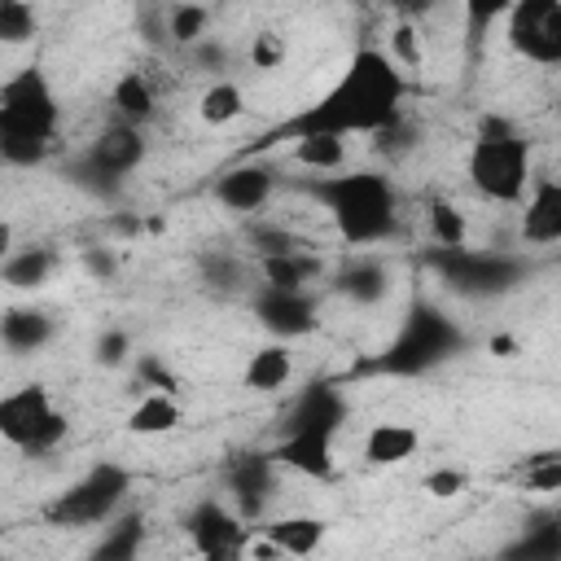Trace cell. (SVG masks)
Instances as JSON below:
<instances>
[{"mask_svg": "<svg viewBox=\"0 0 561 561\" xmlns=\"http://www.w3.org/2000/svg\"><path fill=\"white\" fill-rule=\"evenodd\" d=\"M408 101V70L386 48H359L337 83L289 123L294 131H337V136H373L390 118L403 114Z\"/></svg>", "mask_w": 561, "mask_h": 561, "instance_id": "6da1fadb", "label": "cell"}, {"mask_svg": "<svg viewBox=\"0 0 561 561\" xmlns=\"http://www.w3.org/2000/svg\"><path fill=\"white\" fill-rule=\"evenodd\" d=\"M311 193L324 202V210L346 245H377L399 224V193H394L390 175H381V171H346L342 167L333 175H320Z\"/></svg>", "mask_w": 561, "mask_h": 561, "instance_id": "7a4b0ae2", "label": "cell"}, {"mask_svg": "<svg viewBox=\"0 0 561 561\" xmlns=\"http://www.w3.org/2000/svg\"><path fill=\"white\" fill-rule=\"evenodd\" d=\"M465 175L478 197H486L495 206H522V197L530 188V140L508 118H482V127L469 145Z\"/></svg>", "mask_w": 561, "mask_h": 561, "instance_id": "3957f363", "label": "cell"}, {"mask_svg": "<svg viewBox=\"0 0 561 561\" xmlns=\"http://www.w3.org/2000/svg\"><path fill=\"white\" fill-rule=\"evenodd\" d=\"M460 342H465V337H460L456 320H451L443 307L416 302V307L403 316L394 342L386 346L381 368H386V373H399V377H416V373H430V368L447 364V359L460 351Z\"/></svg>", "mask_w": 561, "mask_h": 561, "instance_id": "277c9868", "label": "cell"}, {"mask_svg": "<svg viewBox=\"0 0 561 561\" xmlns=\"http://www.w3.org/2000/svg\"><path fill=\"white\" fill-rule=\"evenodd\" d=\"M131 495V473L114 460H101L92 469H83L48 508L44 517L53 526H79V530H101L110 517H118L127 508Z\"/></svg>", "mask_w": 561, "mask_h": 561, "instance_id": "5b68a950", "label": "cell"}, {"mask_svg": "<svg viewBox=\"0 0 561 561\" xmlns=\"http://www.w3.org/2000/svg\"><path fill=\"white\" fill-rule=\"evenodd\" d=\"M70 416L57 408L53 390L31 381L0 399V438L22 456H48L66 443Z\"/></svg>", "mask_w": 561, "mask_h": 561, "instance_id": "8992f818", "label": "cell"}, {"mask_svg": "<svg viewBox=\"0 0 561 561\" xmlns=\"http://www.w3.org/2000/svg\"><path fill=\"white\" fill-rule=\"evenodd\" d=\"M57 123H61V105H57V92H53L44 70L26 66V70L4 79V88H0V136L57 140Z\"/></svg>", "mask_w": 561, "mask_h": 561, "instance_id": "52a82bcc", "label": "cell"}, {"mask_svg": "<svg viewBox=\"0 0 561 561\" xmlns=\"http://www.w3.org/2000/svg\"><path fill=\"white\" fill-rule=\"evenodd\" d=\"M145 162V127H131V123H110L105 131H96V140L83 149L79 158V184L92 188V193H118V184Z\"/></svg>", "mask_w": 561, "mask_h": 561, "instance_id": "ba28073f", "label": "cell"}, {"mask_svg": "<svg viewBox=\"0 0 561 561\" xmlns=\"http://www.w3.org/2000/svg\"><path fill=\"white\" fill-rule=\"evenodd\" d=\"M438 272L443 280L465 294V298H495L504 289H513L522 280V259L517 254H504V250H438Z\"/></svg>", "mask_w": 561, "mask_h": 561, "instance_id": "9c48e42d", "label": "cell"}, {"mask_svg": "<svg viewBox=\"0 0 561 561\" xmlns=\"http://www.w3.org/2000/svg\"><path fill=\"white\" fill-rule=\"evenodd\" d=\"M504 39L535 66H561V0H513Z\"/></svg>", "mask_w": 561, "mask_h": 561, "instance_id": "30bf717a", "label": "cell"}, {"mask_svg": "<svg viewBox=\"0 0 561 561\" xmlns=\"http://www.w3.org/2000/svg\"><path fill=\"white\" fill-rule=\"evenodd\" d=\"M276 478H280V460L272 451H241L232 465H228V495H232V508L254 526V522H267L272 513V500H276Z\"/></svg>", "mask_w": 561, "mask_h": 561, "instance_id": "8fae6325", "label": "cell"}, {"mask_svg": "<svg viewBox=\"0 0 561 561\" xmlns=\"http://www.w3.org/2000/svg\"><path fill=\"white\" fill-rule=\"evenodd\" d=\"M245 526H250V522H245L232 504H219V500H202V504L184 517V530H188L193 552H197V557H210V561H219V557H241V552H245V539H250Z\"/></svg>", "mask_w": 561, "mask_h": 561, "instance_id": "7c38bea8", "label": "cell"}, {"mask_svg": "<svg viewBox=\"0 0 561 561\" xmlns=\"http://www.w3.org/2000/svg\"><path fill=\"white\" fill-rule=\"evenodd\" d=\"M254 316L272 337H285V342L316 329V302L307 289H267L263 285L254 298Z\"/></svg>", "mask_w": 561, "mask_h": 561, "instance_id": "4fadbf2b", "label": "cell"}, {"mask_svg": "<svg viewBox=\"0 0 561 561\" xmlns=\"http://www.w3.org/2000/svg\"><path fill=\"white\" fill-rule=\"evenodd\" d=\"M272 193H276V175H272V167H263V162L228 167V171L215 180V202L228 206V210H237V215L263 210V206L272 202Z\"/></svg>", "mask_w": 561, "mask_h": 561, "instance_id": "5bb4252c", "label": "cell"}, {"mask_svg": "<svg viewBox=\"0 0 561 561\" xmlns=\"http://www.w3.org/2000/svg\"><path fill=\"white\" fill-rule=\"evenodd\" d=\"M333 438L324 430H285L280 443L272 447V456L280 460V469H294L302 478H333L337 460H333Z\"/></svg>", "mask_w": 561, "mask_h": 561, "instance_id": "9a60e30c", "label": "cell"}, {"mask_svg": "<svg viewBox=\"0 0 561 561\" xmlns=\"http://www.w3.org/2000/svg\"><path fill=\"white\" fill-rule=\"evenodd\" d=\"M522 241L526 245H557L561 241V180H530L522 197Z\"/></svg>", "mask_w": 561, "mask_h": 561, "instance_id": "2e32d148", "label": "cell"}, {"mask_svg": "<svg viewBox=\"0 0 561 561\" xmlns=\"http://www.w3.org/2000/svg\"><path fill=\"white\" fill-rule=\"evenodd\" d=\"M351 403L337 386L329 381H311L294 403H289V416H285V430H324V434H337L342 421H346Z\"/></svg>", "mask_w": 561, "mask_h": 561, "instance_id": "e0dca14e", "label": "cell"}, {"mask_svg": "<svg viewBox=\"0 0 561 561\" xmlns=\"http://www.w3.org/2000/svg\"><path fill=\"white\" fill-rule=\"evenodd\" d=\"M416 451H421V430L408 421H373L364 430V443H359V456L373 469H399Z\"/></svg>", "mask_w": 561, "mask_h": 561, "instance_id": "ac0fdd59", "label": "cell"}, {"mask_svg": "<svg viewBox=\"0 0 561 561\" xmlns=\"http://www.w3.org/2000/svg\"><path fill=\"white\" fill-rule=\"evenodd\" d=\"M294 377H298V359H294L285 337H272V342L254 346L245 368H241V381L254 394H280L285 386H294Z\"/></svg>", "mask_w": 561, "mask_h": 561, "instance_id": "d6986e66", "label": "cell"}, {"mask_svg": "<svg viewBox=\"0 0 561 561\" xmlns=\"http://www.w3.org/2000/svg\"><path fill=\"white\" fill-rule=\"evenodd\" d=\"M333 289L355 307H377L390 294V267L377 254H351L333 272Z\"/></svg>", "mask_w": 561, "mask_h": 561, "instance_id": "ffe728a7", "label": "cell"}, {"mask_svg": "<svg viewBox=\"0 0 561 561\" xmlns=\"http://www.w3.org/2000/svg\"><path fill=\"white\" fill-rule=\"evenodd\" d=\"M53 337H57V320L44 307H9L0 320V342L9 355H35L53 346Z\"/></svg>", "mask_w": 561, "mask_h": 561, "instance_id": "44dd1931", "label": "cell"}, {"mask_svg": "<svg viewBox=\"0 0 561 561\" xmlns=\"http://www.w3.org/2000/svg\"><path fill=\"white\" fill-rule=\"evenodd\" d=\"M110 110L118 123H131V127H149L158 118V88L145 70H123L110 88Z\"/></svg>", "mask_w": 561, "mask_h": 561, "instance_id": "7402d4cb", "label": "cell"}, {"mask_svg": "<svg viewBox=\"0 0 561 561\" xmlns=\"http://www.w3.org/2000/svg\"><path fill=\"white\" fill-rule=\"evenodd\" d=\"M180 421H184V403L175 399V390H145L127 408V434L136 438H162L180 430Z\"/></svg>", "mask_w": 561, "mask_h": 561, "instance_id": "603a6c76", "label": "cell"}, {"mask_svg": "<svg viewBox=\"0 0 561 561\" xmlns=\"http://www.w3.org/2000/svg\"><path fill=\"white\" fill-rule=\"evenodd\" d=\"M263 530L280 543L285 557H311L329 539V522L316 513H280V517H267Z\"/></svg>", "mask_w": 561, "mask_h": 561, "instance_id": "cb8c5ba5", "label": "cell"}, {"mask_svg": "<svg viewBox=\"0 0 561 561\" xmlns=\"http://www.w3.org/2000/svg\"><path fill=\"white\" fill-rule=\"evenodd\" d=\"M57 263H61V259H57L53 245H13V250L4 254V263H0V276H4V285H13V289H39V285L53 280Z\"/></svg>", "mask_w": 561, "mask_h": 561, "instance_id": "d4e9b609", "label": "cell"}, {"mask_svg": "<svg viewBox=\"0 0 561 561\" xmlns=\"http://www.w3.org/2000/svg\"><path fill=\"white\" fill-rule=\"evenodd\" d=\"M289 140H294L289 145L294 162L307 167V171H316V175H333L351 158L346 153V136H337V131H294Z\"/></svg>", "mask_w": 561, "mask_h": 561, "instance_id": "484cf974", "label": "cell"}, {"mask_svg": "<svg viewBox=\"0 0 561 561\" xmlns=\"http://www.w3.org/2000/svg\"><path fill=\"white\" fill-rule=\"evenodd\" d=\"M140 543H145V517L123 508L118 517H110L101 526V539L92 543V557L96 561H131L140 552Z\"/></svg>", "mask_w": 561, "mask_h": 561, "instance_id": "4316f807", "label": "cell"}, {"mask_svg": "<svg viewBox=\"0 0 561 561\" xmlns=\"http://www.w3.org/2000/svg\"><path fill=\"white\" fill-rule=\"evenodd\" d=\"M254 272H259V267H250V259H241V254H232V250H210V254H202V280H206L210 294H224V298L245 294L250 280H254Z\"/></svg>", "mask_w": 561, "mask_h": 561, "instance_id": "83f0119b", "label": "cell"}, {"mask_svg": "<svg viewBox=\"0 0 561 561\" xmlns=\"http://www.w3.org/2000/svg\"><path fill=\"white\" fill-rule=\"evenodd\" d=\"M254 267H259V280H263L267 289H307V285L320 276V259H311L307 250L254 259Z\"/></svg>", "mask_w": 561, "mask_h": 561, "instance_id": "f1b7e54d", "label": "cell"}, {"mask_svg": "<svg viewBox=\"0 0 561 561\" xmlns=\"http://www.w3.org/2000/svg\"><path fill=\"white\" fill-rule=\"evenodd\" d=\"M241 110H245V92H241V83L228 79V75L210 79V83L202 88V96H197V118H202L206 127H228V123L241 118Z\"/></svg>", "mask_w": 561, "mask_h": 561, "instance_id": "f546056e", "label": "cell"}, {"mask_svg": "<svg viewBox=\"0 0 561 561\" xmlns=\"http://www.w3.org/2000/svg\"><path fill=\"white\" fill-rule=\"evenodd\" d=\"M425 224H430V237L438 250H460L469 245V215L451 202V197H434L425 206Z\"/></svg>", "mask_w": 561, "mask_h": 561, "instance_id": "4dcf8cb0", "label": "cell"}, {"mask_svg": "<svg viewBox=\"0 0 561 561\" xmlns=\"http://www.w3.org/2000/svg\"><path fill=\"white\" fill-rule=\"evenodd\" d=\"M206 26H210V9L197 4V0H175L171 13H167V35L175 44H184V48L202 44L206 39Z\"/></svg>", "mask_w": 561, "mask_h": 561, "instance_id": "1f68e13d", "label": "cell"}, {"mask_svg": "<svg viewBox=\"0 0 561 561\" xmlns=\"http://www.w3.org/2000/svg\"><path fill=\"white\" fill-rule=\"evenodd\" d=\"M35 31H39L35 0H0V44L22 48L35 39Z\"/></svg>", "mask_w": 561, "mask_h": 561, "instance_id": "d6a6232c", "label": "cell"}, {"mask_svg": "<svg viewBox=\"0 0 561 561\" xmlns=\"http://www.w3.org/2000/svg\"><path fill=\"white\" fill-rule=\"evenodd\" d=\"M517 557H561V517H539L517 543Z\"/></svg>", "mask_w": 561, "mask_h": 561, "instance_id": "836d02e7", "label": "cell"}, {"mask_svg": "<svg viewBox=\"0 0 561 561\" xmlns=\"http://www.w3.org/2000/svg\"><path fill=\"white\" fill-rule=\"evenodd\" d=\"M412 145H416V127H412V118H408V114H399V118H390L381 131H373V149H377L386 162H394V158L412 153Z\"/></svg>", "mask_w": 561, "mask_h": 561, "instance_id": "e575fe53", "label": "cell"}, {"mask_svg": "<svg viewBox=\"0 0 561 561\" xmlns=\"http://www.w3.org/2000/svg\"><path fill=\"white\" fill-rule=\"evenodd\" d=\"M522 486L535 491V495H557L561 491V456H552V451L530 456L522 465Z\"/></svg>", "mask_w": 561, "mask_h": 561, "instance_id": "d590c367", "label": "cell"}, {"mask_svg": "<svg viewBox=\"0 0 561 561\" xmlns=\"http://www.w3.org/2000/svg\"><path fill=\"white\" fill-rule=\"evenodd\" d=\"M421 491H425L430 500H456V495H465V491H469V469H456V465H434V469H425Z\"/></svg>", "mask_w": 561, "mask_h": 561, "instance_id": "8d00e7d4", "label": "cell"}, {"mask_svg": "<svg viewBox=\"0 0 561 561\" xmlns=\"http://www.w3.org/2000/svg\"><path fill=\"white\" fill-rule=\"evenodd\" d=\"M53 140H39V136H0V153L9 167H39L48 158Z\"/></svg>", "mask_w": 561, "mask_h": 561, "instance_id": "74e56055", "label": "cell"}, {"mask_svg": "<svg viewBox=\"0 0 561 561\" xmlns=\"http://www.w3.org/2000/svg\"><path fill=\"white\" fill-rule=\"evenodd\" d=\"M250 245H254V259H272V254H294V250H302V241H298L289 228H276V224L250 228Z\"/></svg>", "mask_w": 561, "mask_h": 561, "instance_id": "f35d334b", "label": "cell"}, {"mask_svg": "<svg viewBox=\"0 0 561 561\" xmlns=\"http://www.w3.org/2000/svg\"><path fill=\"white\" fill-rule=\"evenodd\" d=\"M386 53H390V57H394L403 70L421 66L425 48H421V31H416V22H399V26L390 31V39H386Z\"/></svg>", "mask_w": 561, "mask_h": 561, "instance_id": "ab89813d", "label": "cell"}, {"mask_svg": "<svg viewBox=\"0 0 561 561\" xmlns=\"http://www.w3.org/2000/svg\"><path fill=\"white\" fill-rule=\"evenodd\" d=\"M285 53H289V48H285L280 31H259V35L250 39V48H245V57H250L254 70H280Z\"/></svg>", "mask_w": 561, "mask_h": 561, "instance_id": "60d3db41", "label": "cell"}, {"mask_svg": "<svg viewBox=\"0 0 561 561\" xmlns=\"http://www.w3.org/2000/svg\"><path fill=\"white\" fill-rule=\"evenodd\" d=\"M513 9V0H465V18H469V31L482 35L491 22H504Z\"/></svg>", "mask_w": 561, "mask_h": 561, "instance_id": "b9f144b4", "label": "cell"}, {"mask_svg": "<svg viewBox=\"0 0 561 561\" xmlns=\"http://www.w3.org/2000/svg\"><path fill=\"white\" fill-rule=\"evenodd\" d=\"M127 355H131V337H127L123 329H105V333L96 337V364H105V368H118Z\"/></svg>", "mask_w": 561, "mask_h": 561, "instance_id": "7bdbcfd3", "label": "cell"}, {"mask_svg": "<svg viewBox=\"0 0 561 561\" xmlns=\"http://www.w3.org/2000/svg\"><path fill=\"white\" fill-rule=\"evenodd\" d=\"M188 53H193V61H197V66H202L210 79H219V75L228 70V48H224L219 39H210V35H206L202 44H193Z\"/></svg>", "mask_w": 561, "mask_h": 561, "instance_id": "ee69618b", "label": "cell"}, {"mask_svg": "<svg viewBox=\"0 0 561 561\" xmlns=\"http://www.w3.org/2000/svg\"><path fill=\"white\" fill-rule=\"evenodd\" d=\"M486 346H491V355H500V359H513V355H517V337H513V333H495Z\"/></svg>", "mask_w": 561, "mask_h": 561, "instance_id": "f6af8a7d", "label": "cell"}, {"mask_svg": "<svg viewBox=\"0 0 561 561\" xmlns=\"http://www.w3.org/2000/svg\"><path fill=\"white\" fill-rule=\"evenodd\" d=\"M329 4H333V0H329Z\"/></svg>", "mask_w": 561, "mask_h": 561, "instance_id": "bcb514c9", "label": "cell"}]
</instances>
